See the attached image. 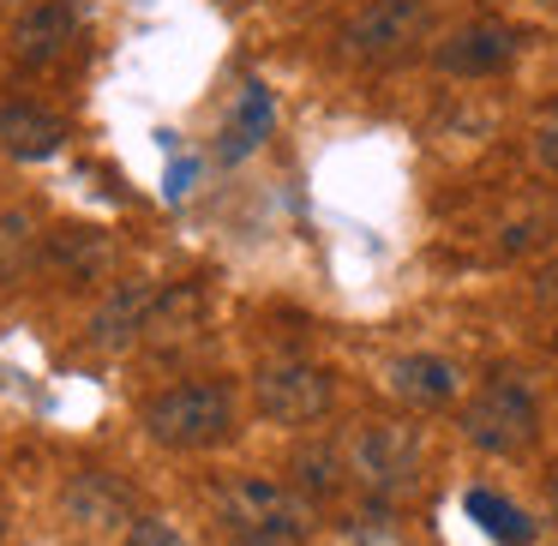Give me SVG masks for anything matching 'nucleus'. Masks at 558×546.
I'll return each instance as SVG.
<instances>
[{"label": "nucleus", "instance_id": "15", "mask_svg": "<svg viewBox=\"0 0 558 546\" xmlns=\"http://www.w3.org/2000/svg\"><path fill=\"white\" fill-rule=\"evenodd\" d=\"M270 90L265 85H246L241 90V109H234V121H229V133H222V162H241L246 150H258V138L270 133Z\"/></svg>", "mask_w": 558, "mask_h": 546}, {"label": "nucleus", "instance_id": "9", "mask_svg": "<svg viewBox=\"0 0 558 546\" xmlns=\"http://www.w3.org/2000/svg\"><path fill=\"white\" fill-rule=\"evenodd\" d=\"M43 265L61 282H102L114 270V241L90 222H66V229L43 234Z\"/></svg>", "mask_w": 558, "mask_h": 546}, {"label": "nucleus", "instance_id": "22", "mask_svg": "<svg viewBox=\"0 0 558 546\" xmlns=\"http://www.w3.org/2000/svg\"><path fill=\"white\" fill-rule=\"evenodd\" d=\"M534 294H541L546 306H558V258H553V265L541 270V277H534Z\"/></svg>", "mask_w": 558, "mask_h": 546}, {"label": "nucleus", "instance_id": "6", "mask_svg": "<svg viewBox=\"0 0 558 546\" xmlns=\"http://www.w3.org/2000/svg\"><path fill=\"white\" fill-rule=\"evenodd\" d=\"M330 397H337V378L325 373V366L313 361H265L258 366V409L270 414L277 426H306L318 421V414L330 409Z\"/></svg>", "mask_w": 558, "mask_h": 546}, {"label": "nucleus", "instance_id": "3", "mask_svg": "<svg viewBox=\"0 0 558 546\" xmlns=\"http://www.w3.org/2000/svg\"><path fill=\"white\" fill-rule=\"evenodd\" d=\"M462 438L486 457H522L541 438V409H534L529 385H517L510 373H493L462 409Z\"/></svg>", "mask_w": 558, "mask_h": 546}, {"label": "nucleus", "instance_id": "16", "mask_svg": "<svg viewBox=\"0 0 558 546\" xmlns=\"http://www.w3.org/2000/svg\"><path fill=\"white\" fill-rule=\"evenodd\" d=\"M289 469H294V493L301 498H330L342 486V474H349V462H342L337 445H301Z\"/></svg>", "mask_w": 558, "mask_h": 546}, {"label": "nucleus", "instance_id": "23", "mask_svg": "<svg viewBox=\"0 0 558 546\" xmlns=\"http://www.w3.org/2000/svg\"><path fill=\"white\" fill-rule=\"evenodd\" d=\"M546 498H553V522H558V469H553V481H546Z\"/></svg>", "mask_w": 558, "mask_h": 546}, {"label": "nucleus", "instance_id": "19", "mask_svg": "<svg viewBox=\"0 0 558 546\" xmlns=\"http://www.w3.org/2000/svg\"><path fill=\"white\" fill-rule=\"evenodd\" d=\"M13 246L31 253V217L25 210H19V217H0V277H13Z\"/></svg>", "mask_w": 558, "mask_h": 546}, {"label": "nucleus", "instance_id": "14", "mask_svg": "<svg viewBox=\"0 0 558 546\" xmlns=\"http://www.w3.org/2000/svg\"><path fill=\"white\" fill-rule=\"evenodd\" d=\"M198 325H205V294H198L193 282H174V289L157 294V306H150L145 342H157V349H186V342L198 337Z\"/></svg>", "mask_w": 558, "mask_h": 546}, {"label": "nucleus", "instance_id": "11", "mask_svg": "<svg viewBox=\"0 0 558 546\" xmlns=\"http://www.w3.org/2000/svg\"><path fill=\"white\" fill-rule=\"evenodd\" d=\"M385 385H390V397L409 402V409H445L462 390V373L445 354H397V361L385 366Z\"/></svg>", "mask_w": 558, "mask_h": 546}, {"label": "nucleus", "instance_id": "10", "mask_svg": "<svg viewBox=\"0 0 558 546\" xmlns=\"http://www.w3.org/2000/svg\"><path fill=\"white\" fill-rule=\"evenodd\" d=\"M150 306H157V289H150V282H114L109 301L90 313V349H102V354L133 349L150 325Z\"/></svg>", "mask_w": 558, "mask_h": 546}, {"label": "nucleus", "instance_id": "8", "mask_svg": "<svg viewBox=\"0 0 558 546\" xmlns=\"http://www.w3.org/2000/svg\"><path fill=\"white\" fill-rule=\"evenodd\" d=\"M433 61L445 66L450 78H493L517 61V31L498 25V19H474V25H457L438 43Z\"/></svg>", "mask_w": 558, "mask_h": 546}, {"label": "nucleus", "instance_id": "20", "mask_svg": "<svg viewBox=\"0 0 558 546\" xmlns=\"http://www.w3.org/2000/svg\"><path fill=\"white\" fill-rule=\"evenodd\" d=\"M534 162H541L546 174H558V102L534 121Z\"/></svg>", "mask_w": 558, "mask_h": 546}, {"label": "nucleus", "instance_id": "13", "mask_svg": "<svg viewBox=\"0 0 558 546\" xmlns=\"http://www.w3.org/2000/svg\"><path fill=\"white\" fill-rule=\"evenodd\" d=\"M66 145V121L43 102H0V150L19 162H43Z\"/></svg>", "mask_w": 558, "mask_h": 546}, {"label": "nucleus", "instance_id": "4", "mask_svg": "<svg viewBox=\"0 0 558 546\" xmlns=\"http://www.w3.org/2000/svg\"><path fill=\"white\" fill-rule=\"evenodd\" d=\"M426 37V0H366L342 19L337 49L354 66H390Z\"/></svg>", "mask_w": 558, "mask_h": 546}, {"label": "nucleus", "instance_id": "24", "mask_svg": "<svg viewBox=\"0 0 558 546\" xmlns=\"http://www.w3.org/2000/svg\"><path fill=\"white\" fill-rule=\"evenodd\" d=\"M0 546H7V517H0Z\"/></svg>", "mask_w": 558, "mask_h": 546}, {"label": "nucleus", "instance_id": "7", "mask_svg": "<svg viewBox=\"0 0 558 546\" xmlns=\"http://www.w3.org/2000/svg\"><path fill=\"white\" fill-rule=\"evenodd\" d=\"M78 31H85V7H78V0H37V7L19 13V25H13V61L19 66L66 61Z\"/></svg>", "mask_w": 558, "mask_h": 546}, {"label": "nucleus", "instance_id": "1", "mask_svg": "<svg viewBox=\"0 0 558 546\" xmlns=\"http://www.w3.org/2000/svg\"><path fill=\"white\" fill-rule=\"evenodd\" d=\"M234 426V397L217 378H186V385H169L145 402V433L169 450H205L217 438H229Z\"/></svg>", "mask_w": 558, "mask_h": 546}, {"label": "nucleus", "instance_id": "12", "mask_svg": "<svg viewBox=\"0 0 558 546\" xmlns=\"http://www.w3.org/2000/svg\"><path fill=\"white\" fill-rule=\"evenodd\" d=\"M61 510L78 529H114V522H126V510H133V493H126V481H114V474H102V469H78L73 481L61 486Z\"/></svg>", "mask_w": 558, "mask_h": 546}, {"label": "nucleus", "instance_id": "2", "mask_svg": "<svg viewBox=\"0 0 558 546\" xmlns=\"http://www.w3.org/2000/svg\"><path fill=\"white\" fill-rule=\"evenodd\" d=\"M342 462H349V481L366 498H402L421 481V433L397 421H366L342 445Z\"/></svg>", "mask_w": 558, "mask_h": 546}, {"label": "nucleus", "instance_id": "21", "mask_svg": "<svg viewBox=\"0 0 558 546\" xmlns=\"http://www.w3.org/2000/svg\"><path fill=\"white\" fill-rule=\"evenodd\" d=\"M229 546H306V529H246L229 534Z\"/></svg>", "mask_w": 558, "mask_h": 546}, {"label": "nucleus", "instance_id": "18", "mask_svg": "<svg viewBox=\"0 0 558 546\" xmlns=\"http://www.w3.org/2000/svg\"><path fill=\"white\" fill-rule=\"evenodd\" d=\"M121 546H186V541H181V529H174V522H162V517H133V522H126V541Z\"/></svg>", "mask_w": 558, "mask_h": 546}, {"label": "nucleus", "instance_id": "5", "mask_svg": "<svg viewBox=\"0 0 558 546\" xmlns=\"http://www.w3.org/2000/svg\"><path fill=\"white\" fill-rule=\"evenodd\" d=\"M217 517H222V529H229V534H246V529H306V522H313V498H301L294 486L270 481V474H241V481L222 486Z\"/></svg>", "mask_w": 558, "mask_h": 546}, {"label": "nucleus", "instance_id": "25", "mask_svg": "<svg viewBox=\"0 0 558 546\" xmlns=\"http://www.w3.org/2000/svg\"><path fill=\"white\" fill-rule=\"evenodd\" d=\"M534 7H558V0H534Z\"/></svg>", "mask_w": 558, "mask_h": 546}, {"label": "nucleus", "instance_id": "17", "mask_svg": "<svg viewBox=\"0 0 558 546\" xmlns=\"http://www.w3.org/2000/svg\"><path fill=\"white\" fill-rule=\"evenodd\" d=\"M469 510L486 522V534H493L498 546H534V522L522 517L517 505H505V498H493V493H474Z\"/></svg>", "mask_w": 558, "mask_h": 546}]
</instances>
